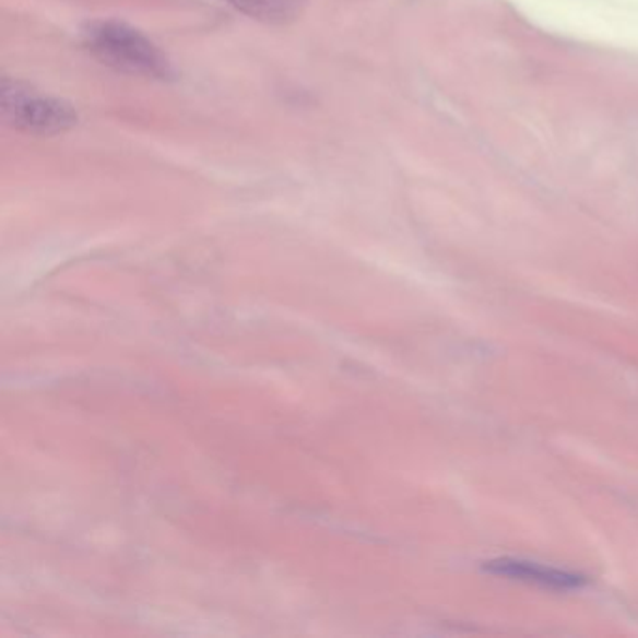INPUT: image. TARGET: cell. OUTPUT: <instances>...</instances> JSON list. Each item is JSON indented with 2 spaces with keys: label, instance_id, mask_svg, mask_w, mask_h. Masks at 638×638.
<instances>
[{
  "label": "cell",
  "instance_id": "2",
  "mask_svg": "<svg viewBox=\"0 0 638 638\" xmlns=\"http://www.w3.org/2000/svg\"><path fill=\"white\" fill-rule=\"evenodd\" d=\"M0 113L13 130L42 138L59 135L78 125V113L72 105L10 79H2L0 85Z\"/></svg>",
  "mask_w": 638,
  "mask_h": 638
},
{
  "label": "cell",
  "instance_id": "3",
  "mask_svg": "<svg viewBox=\"0 0 638 638\" xmlns=\"http://www.w3.org/2000/svg\"><path fill=\"white\" fill-rule=\"evenodd\" d=\"M487 574L508 577V579L532 582L540 587L554 588V590H575L587 584V577L566 569L543 566L537 562L517 560V558H498L485 564Z\"/></svg>",
  "mask_w": 638,
  "mask_h": 638
},
{
  "label": "cell",
  "instance_id": "1",
  "mask_svg": "<svg viewBox=\"0 0 638 638\" xmlns=\"http://www.w3.org/2000/svg\"><path fill=\"white\" fill-rule=\"evenodd\" d=\"M83 38L88 51L117 72L152 79L173 75L167 57L130 25L118 21H94L86 25Z\"/></svg>",
  "mask_w": 638,
  "mask_h": 638
},
{
  "label": "cell",
  "instance_id": "4",
  "mask_svg": "<svg viewBox=\"0 0 638 638\" xmlns=\"http://www.w3.org/2000/svg\"><path fill=\"white\" fill-rule=\"evenodd\" d=\"M238 10L251 15L253 20L270 25H287L300 17L304 0H228Z\"/></svg>",
  "mask_w": 638,
  "mask_h": 638
}]
</instances>
